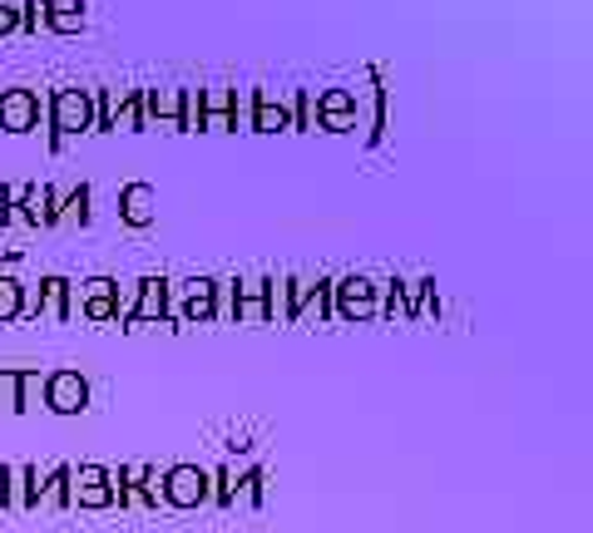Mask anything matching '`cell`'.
<instances>
[{"mask_svg":"<svg viewBox=\"0 0 593 533\" xmlns=\"http://www.w3.org/2000/svg\"><path fill=\"white\" fill-rule=\"evenodd\" d=\"M0 410L20 415V366H0Z\"/></svg>","mask_w":593,"mask_h":533,"instance_id":"cell-27","label":"cell"},{"mask_svg":"<svg viewBox=\"0 0 593 533\" xmlns=\"http://www.w3.org/2000/svg\"><path fill=\"white\" fill-rule=\"evenodd\" d=\"M125 322H134V326L173 322V282L169 276H144V282H134V302H129Z\"/></svg>","mask_w":593,"mask_h":533,"instance_id":"cell-5","label":"cell"},{"mask_svg":"<svg viewBox=\"0 0 593 533\" xmlns=\"http://www.w3.org/2000/svg\"><path fill=\"white\" fill-rule=\"evenodd\" d=\"M119 218H125L129 228H153V222H159V193H153L149 183H125V188H119Z\"/></svg>","mask_w":593,"mask_h":533,"instance_id":"cell-12","label":"cell"},{"mask_svg":"<svg viewBox=\"0 0 593 533\" xmlns=\"http://www.w3.org/2000/svg\"><path fill=\"white\" fill-rule=\"evenodd\" d=\"M45 469L40 465H6V514H35Z\"/></svg>","mask_w":593,"mask_h":533,"instance_id":"cell-9","label":"cell"},{"mask_svg":"<svg viewBox=\"0 0 593 533\" xmlns=\"http://www.w3.org/2000/svg\"><path fill=\"white\" fill-rule=\"evenodd\" d=\"M262 499H268V475H262V469H248V475L238 479V494H233V504L262 509Z\"/></svg>","mask_w":593,"mask_h":533,"instance_id":"cell-23","label":"cell"},{"mask_svg":"<svg viewBox=\"0 0 593 533\" xmlns=\"http://www.w3.org/2000/svg\"><path fill=\"white\" fill-rule=\"evenodd\" d=\"M125 129V133H144V89H125L115 105V115H109V133Z\"/></svg>","mask_w":593,"mask_h":533,"instance_id":"cell-18","label":"cell"},{"mask_svg":"<svg viewBox=\"0 0 593 533\" xmlns=\"http://www.w3.org/2000/svg\"><path fill=\"white\" fill-rule=\"evenodd\" d=\"M69 469H75V465L45 469V485H40V509H69Z\"/></svg>","mask_w":593,"mask_h":533,"instance_id":"cell-20","label":"cell"},{"mask_svg":"<svg viewBox=\"0 0 593 533\" xmlns=\"http://www.w3.org/2000/svg\"><path fill=\"white\" fill-rule=\"evenodd\" d=\"M0 129L35 133L40 129V95L35 89H0Z\"/></svg>","mask_w":593,"mask_h":533,"instance_id":"cell-10","label":"cell"},{"mask_svg":"<svg viewBox=\"0 0 593 533\" xmlns=\"http://www.w3.org/2000/svg\"><path fill=\"white\" fill-rule=\"evenodd\" d=\"M89 203H95V188H89V183L69 188L65 198H60V222H75V228H89Z\"/></svg>","mask_w":593,"mask_h":533,"instance_id":"cell-21","label":"cell"},{"mask_svg":"<svg viewBox=\"0 0 593 533\" xmlns=\"http://www.w3.org/2000/svg\"><path fill=\"white\" fill-rule=\"evenodd\" d=\"M10 222V203H6V183H0V228Z\"/></svg>","mask_w":593,"mask_h":533,"instance_id":"cell-32","label":"cell"},{"mask_svg":"<svg viewBox=\"0 0 593 533\" xmlns=\"http://www.w3.org/2000/svg\"><path fill=\"white\" fill-rule=\"evenodd\" d=\"M69 509H115V469L105 465H79L69 469Z\"/></svg>","mask_w":593,"mask_h":533,"instance_id":"cell-2","label":"cell"},{"mask_svg":"<svg viewBox=\"0 0 593 533\" xmlns=\"http://www.w3.org/2000/svg\"><path fill=\"white\" fill-rule=\"evenodd\" d=\"M233 322H242V326H268L262 276H242V282H233Z\"/></svg>","mask_w":593,"mask_h":533,"instance_id":"cell-14","label":"cell"},{"mask_svg":"<svg viewBox=\"0 0 593 533\" xmlns=\"http://www.w3.org/2000/svg\"><path fill=\"white\" fill-rule=\"evenodd\" d=\"M213 499V479L198 465H173L163 469V504L169 509H203Z\"/></svg>","mask_w":593,"mask_h":533,"instance_id":"cell-3","label":"cell"},{"mask_svg":"<svg viewBox=\"0 0 593 533\" xmlns=\"http://www.w3.org/2000/svg\"><path fill=\"white\" fill-rule=\"evenodd\" d=\"M203 129H208V133H233V129H238V119H233V115H203Z\"/></svg>","mask_w":593,"mask_h":533,"instance_id":"cell-31","label":"cell"},{"mask_svg":"<svg viewBox=\"0 0 593 533\" xmlns=\"http://www.w3.org/2000/svg\"><path fill=\"white\" fill-rule=\"evenodd\" d=\"M85 25H89L85 0H45V30H55V35H85Z\"/></svg>","mask_w":593,"mask_h":533,"instance_id":"cell-16","label":"cell"},{"mask_svg":"<svg viewBox=\"0 0 593 533\" xmlns=\"http://www.w3.org/2000/svg\"><path fill=\"white\" fill-rule=\"evenodd\" d=\"M316 129H326V133L356 129V95L352 89H322V95H316Z\"/></svg>","mask_w":593,"mask_h":533,"instance_id":"cell-11","label":"cell"},{"mask_svg":"<svg viewBox=\"0 0 593 533\" xmlns=\"http://www.w3.org/2000/svg\"><path fill=\"white\" fill-rule=\"evenodd\" d=\"M50 133H60V139L95 133V89H55V99H50Z\"/></svg>","mask_w":593,"mask_h":533,"instance_id":"cell-1","label":"cell"},{"mask_svg":"<svg viewBox=\"0 0 593 533\" xmlns=\"http://www.w3.org/2000/svg\"><path fill=\"white\" fill-rule=\"evenodd\" d=\"M233 105H238V89H228V85L198 89V109H203V115H233Z\"/></svg>","mask_w":593,"mask_h":533,"instance_id":"cell-22","label":"cell"},{"mask_svg":"<svg viewBox=\"0 0 593 533\" xmlns=\"http://www.w3.org/2000/svg\"><path fill=\"white\" fill-rule=\"evenodd\" d=\"M332 312L342 316V322H371V316H381L376 312V282L362 272L332 282Z\"/></svg>","mask_w":593,"mask_h":533,"instance_id":"cell-6","label":"cell"},{"mask_svg":"<svg viewBox=\"0 0 593 533\" xmlns=\"http://www.w3.org/2000/svg\"><path fill=\"white\" fill-rule=\"evenodd\" d=\"M173 316H179L183 326L218 322V282H213V276H188V282L179 286V306H173Z\"/></svg>","mask_w":593,"mask_h":533,"instance_id":"cell-7","label":"cell"},{"mask_svg":"<svg viewBox=\"0 0 593 533\" xmlns=\"http://www.w3.org/2000/svg\"><path fill=\"white\" fill-rule=\"evenodd\" d=\"M262 302H268V326H292L288 276H262Z\"/></svg>","mask_w":593,"mask_h":533,"instance_id":"cell-19","label":"cell"},{"mask_svg":"<svg viewBox=\"0 0 593 533\" xmlns=\"http://www.w3.org/2000/svg\"><path fill=\"white\" fill-rule=\"evenodd\" d=\"M20 266H25L20 252H6V258H0V326L20 322V306H25V282H20Z\"/></svg>","mask_w":593,"mask_h":533,"instance_id":"cell-13","label":"cell"},{"mask_svg":"<svg viewBox=\"0 0 593 533\" xmlns=\"http://www.w3.org/2000/svg\"><path fill=\"white\" fill-rule=\"evenodd\" d=\"M208 479H213V499H218L223 509H233V494H238V469L223 465L218 475H208Z\"/></svg>","mask_w":593,"mask_h":533,"instance_id":"cell-28","label":"cell"},{"mask_svg":"<svg viewBox=\"0 0 593 533\" xmlns=\"http://www.w3.org/2000/svg\"><path fill=\"white\" fill-rule=\"evenodd\" d=\"M183 115V85H159V89H144V124H163L173 129Z\"/></svg>","mask_w":593,"mask_h":533,"instance_id":"cell-15","label":"cell"},{"mask_svg":"<svg viewBox=\"0 0 593 533\" xmlns=\"http://www.w3.org/2000/svg\"><path fill=\"white\" fill-rule=\"evenodd\" d=\"M115 504L119 509H159L163 504V475L149 465H125L115 475Z\"/></svg>","mask_w":593,"mask_h":533,"instance_id":"cell-4","label":"cell"},{"mask_svg":"<svg viewBox=\"0 0 593 533\" xmlns=\"http://www.w3.org/2000/svg\"><path fill=\"white\" fill-rule=\"evenodd\" d=\"M288 115H292V129L296 133H312L316 129V95H312V89H296V99L288 105Z\"/></svg>","mask_w":593,"mask_h":533,"instance_id":"cell-24","label":"cell"},{"mask_svg":"<svg viewBox=\"0 0 593 533\" xmlns=\"http://www.w3.org/2000/svg\"><path fill=\"white\" fill-rule=\"evenodd\" d=\"M0 514H6V465H0Z\"/></svg>","mask_w":593,"mask_h":533,"instance_id":"cell-33","label":"cell"},{"mask_svg":"<svg viewBox=\"0 0 593 533\" xmlns=\"http://www.w3.org/2000/svg\"><path fill=\"white\" fill-rule=\"evenodd\" d=\"M45 405V376L40 371H20V415Z\"/></svg>","mask_w":593,"mask_h":533,"instance_id":"cell-25","label":"cell"},{"mask_svg":"<svg viewBox=\"0 0 593 533\" xmlns=\"http://www.w3.org/2000/svg\"><path fill=\"white\" fill-rule=\"evenodd\" d=\"M20 30V10L10 0H0V35H15Z\"/></svg>","mask_w":593,"mask_h":533,"instance_id":"cell-30","label":"cell"},{"mask_svg":"<svg viewBox=\"0 0 593 533\" xmlns=\"http://www.w3.org/2000/svg\"><path fill=\"white\" fill-rule=\"evenodd\" d=\"M45 410L50 415H85L89 410V381L79 371L45 376Z\"/></svg>","mask_w":593,"mask_h":533,"instance_id":"cell-8","label":"cell"},{"mask_svg":"<svg viewBox=\"0 0 593 533\" xmlns=\"http://www.w3.org/2000/svg\"><path fill=\"white\" fill-rule=\"evenodd\" d=\"M20 30H25V35H40V30H45V0H20Z\"/></svg>","mask_w":593,"mask_h":533,"instance_id":"cell-29","label":"cell"},{"mask_svg":"<svg viewBox=\"0 0 593 533\" xmlns=\"http://www.w3.org/2000/svg\"><path fill=\"white\" fill-rule=\"evenodd\" d=\"M35 316H50V322H69V282L65 276H40L35 286Z\"/></svg>","mask_w":593,"mask_h":533,"instance_id":"cell-17","label":"cell"},{"mask_svg":"<svg viewBox=\"0 0 593 533\" xmlns=\"http://www.w3.org/2000/svg\"><path fill=\"white\" fill-rule=\"evenodd\" d=\"M288 296H292V326L312 316V276H288Z\"/></svg>","mask_w":593,"mask_h":533,"instance_id":"cell-26","label":"cell"}]
</instances>
